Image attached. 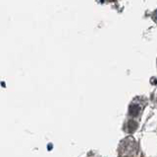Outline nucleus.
Returning <instances> with one entry per match:
<instances>
[{
	"instance_id": "nucleus-1",
	"label": "nucleus",
	"mask_w": 157,
	"mask_h": 157,
	"mask_svg": "<svg viewBox=\"0 0 157 157\" xmlns=\"http://www.w3.org/2000/svg\"><path fill=\"white\" fill-rule=\"evenodd\" d=\"M139 143L132 136H127L118 147V157H136L139 153Z\"/></svg>"
},
{
	"instance_id": "nucleus-2",
	"label": "nucleus",
	"mask_w": 157,
	"mask_h": 157,
	"mask_svg": "<svg viewBox=\"0 0 157 157\" xmlns=\"http://www.w3.org/2000/svg\"><path fill=\"white\" fill-rule=\"evenodd\" d=\"M146 105V100L144 97H136L130 104L129 107V118L132 120H136L140 118L144 112Z\"/></svg>"
},
{
	"instance_id": "nucleus-3",
	"label": "nucleus",
	"mask_w": 157,
	"mask_h": 157,
	"mask_svg": "<svg viewBox=\"0 0 157 157\" xmlns=\"http://www.w3.org/2000/svg\"><path fill=\"white\" fill-rule=\"evenodd\" d=\"M137 126H139V122H136V120L128 119L126 124L124 125V130L129 132V134H132V132H134L136 130Z\"/></svg>"
}]
</instances>
